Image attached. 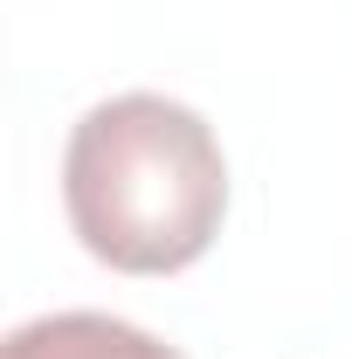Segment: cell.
<instances>
[{"label": "cell", "mask_w": 352, "mask_h": 359, "mask_svg": "<svg viewBox=\"0 0 352 359\" xmlns=\"http://www.w3.org/2000/svg\"><path fill=\"white\" fill-rule=\"evenodd\" d=\"M62 208L97 263L173 276L201 263L228 208V159L201 111L173 97H111L76 118L62 152Z\"/></svg>", "instance_id": "6da1fadb"}, {"label": "cell", "mask_w": 352, "mask_h": 359, "mask_svg": "<svg viewBox=\"0 0 352 359\" xmlns=\"http://www.w3.org/2000/svg\"><path fill=\"white\" fill-rule=\"evenodd\" d=\"M0 359H180L166 339L138 332L125 318H104V311H55L35 318L7 339Z\"/></svg>", "instance_id": "7a4b0ae2"}]
</instances>
